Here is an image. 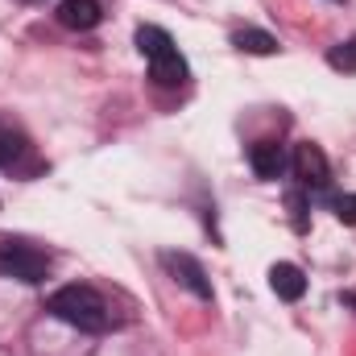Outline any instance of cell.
<instances>
[{"label":"cell","mask_w":356,"mask_h":356,"mask_svg":"<svg viewBox=\"0 0 356 356\" xmlns=\"http://www.w3.org/2000/svg\"><path fill=\"white\" fill-rule=\"evenodd\" d=\"M29 154V141L17 133V129H8V124H0V170H13L21 158Z\"/></svg>","instance_id":"10"},{"label":"cell","mask_w":356,"mask_h":356,"mask_svg":"<svg viewBox=\"0 0 356 356\" xmlns=\"http://www.w3.org/2000/svg\"><path fill=\"white\" fill-rule=\"evenodd\" d=\"M137 50H141V58L149 63V75H154L162 88L186 83V58L178 54L175 38H170L162 25H141V29H137Z\"/></svg>","instance_id":"2"},{"label":"cell","mask_w":356,"mask_h":356,"mask_svg":"<svg viewBox=\"0 0 356 356\" xmlns=\"http://www.w3.org/2000/svg\"><path fill=\"white\" fill-rule=\"evenodd\" d=\"M232 46L236 50H245V54H277V38L273 33H266V29H236L232 33Z\"/></svg>","instance_id":"9"},{"label":"cell","mask_w":356,"mask_h":356,"mask_svg":"<svg viewBox=\"0 0 356 356\" xmlns=\"http://www.w3.org/2000/svg\"><path fill=\"white\" fill-rule=\"evenodd\" d=\"M290 170H294V178H298V186H307V191H323V186L332 182V166H327V154H323L319 145H311V141L294 145Z\"/></svg>","instance_id":"4"},{"label":"cell","mask_w":356,"mask_h":356,"mask_svg":"<svg viewBox=\"0 0 356 356\" xmlns=\"http://www.w3.org/2000/svg\"><path fill=\"white\" fill-rule=\"evenodd\" d=\"M327 58H332V67H348V71H356V42H348L344 50H332Z\"/></svg>","instance_id":"12"},{"label":"cell","mask_w":356,"mask_h":356,"mask_svg":"<svg viewBox=\"0 0 356 356\" xmlns=\"http://www.w3.org/2000/svg\"><path fill=\"white\" fill-rule=\"evenodd\" d=\"M46 311H50L54 319H63L67 327L88 332V336H104V332L112 327V307H108V298H104L95 286H79V282L54 290V294L46 298Z\"/></svg>","instance_id":"1"},{"label":"cell","mask_w":356,"mask_h":356,"mask_svg":"<svg viewBox=\"0 0 356 356\" xmlns=\"http://www.w3.org/2000/svg\"><path fill=\"white\" fill-rule=\"evenodd\" d=\"M269 286H273V294L286 298V302H298V298L307 294V277H302V269L290 266V261H277V266L269 269Z\"/></svg>","instance_id":"7"},{"label":"cell","mask_w":356,"mask_h":356,"mask_svg":"<svg viewBox=\"0 0 356 356\" xmlns=\"http://www.w3.org/2000/svg\"><path fill=\"white\" fill-rule=\"evenodd\" d=\"M0 269L21 277V282H29V286H38V282L50 277V253L33 249L25 241H4L0 245Z\"/></svg>","instance_id":"3"},{"label":"cell","mask_w":356,"mask_h":356,"mask_svg":"<svg viewBox=\"0 0 356 356\" xmlns=\"http://www.w3.org/2000/svg\"><path fill=\"white\" fill-rule=\"evenodd\" d=\"M344 302H348V307H356V290H348V294H344Z\"/></svg>","instance_id":"13"},{"label":"cell","mask_w":356,"mask_h":356,"mask_svg":"<svg viewBox=\"0 0 356 356\" xmlns=\"http://www.w3.org/2000/svg\"><path fill=\"white\" fill-rule=\"evenodd\" d=\"M162 266L170 269V273H175V282L182 286V290H191L195 298H203V302H211V298H216L207 269L199 266L191 253H162Z\"/></svg>","instance_id":"5"},{"label":"cell","mask_w":356,"mask_h":356,"mask_svg":"<svg viewBox=\"0 0 356 356\" xmlns=\"http://www.w3.org/2000/svg\"><path fill=\"white\" fill-rule=\"evenodd\" d=\"M249 166H253L257 178H277L286 170V149H282L277 141H257V145L249 149Z\"/></svg>","instance_id":"8"},{"label":"cell","mask_w":356,"mask_h":356,"mask_svg":"<svg viewBox=\"0 0 356 356\" xmlns=\"http://www.w3.org/2000/svg\"><path fill=\"white\" fill-rule=\"evenodd\" d=\"M332 207H336V220H340V224H353L356 228V195H340Z\"/></svg>","instance_id":"11"},{"label":"cell","mask_w":356,"mask_h":356,"mask_svg":"<svg viewBox=\"0 0 356 356\" xmlns=\"http://www.w3.org/2000/svg\"><path fill=\"white\" fill-rule=\"evenodd\" d=\"M58 21H63L67 29L88 33V29H95V25L104 21V8H99V0H63V4H58Z\"/></svg>","instance_id":"6"}]
</instances>
